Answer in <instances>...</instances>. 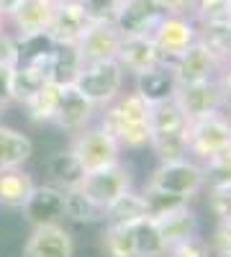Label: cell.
I'll use <instances>...</instances> for the list:
<instances>
[{"label":"cell","instance_id":"1","mask_svg":"<svg viewBox=\"0 0 231 257\" xmlns=\"http://www.w3.org/2000/svg\"><path fill=\"white\" fill-rule=\"evenodd\" d=\"M67 149L82 167V173H95V170L121 165V157H123L118 142L103 132L100 126H88L82 132H77Z\"/></svg>","mask_w":231,"mask_h":257},{"label":"cell","instance_id":"2","mask_svg":"<svg viewBox=\"0 0 231 257\" xmlns=\"http://www.w3.org/2000/svg\"><path fill=\"white\" fill-rule=\"evenodd\" d=\"M231 147V116L213 113L187 123V155L195 162H205Z\"/></svg>","mask_w":231,"mask_h":257},{"label":"cell","instance_id":"3","mask_svg":"<svg viewBox=\"0 0 231 257\" xmlns=\"http://www.w3.org/2000/svg\"><path fill=\"white\" fill-rule=\"evenodd\" d=\"M126 85V72L121 70L118 62H98V64H85L80 70L75 88L85 95L95 108H106L111 105Z\"/></svg>","mask_w":231,"mask_h":257},{"label":"cell","instance_id":"4","mask_svg":"<svg viewBox=\"0 0 231 257\" xmlns=\"http://www.w3.org/2000/svg\"><path fill=\"white\" fill-rule=\"evenodd\" d=\"M82 196H85L95 208L106 211L116 198H121L126 190H131V170L121 165L106 167V170H95V173H85L75 185Z\"/></svg>","mask_w":231,"mask_h":257},{"label":"cell","instance_id":"5","mask_svg":"<svg viewBox=\"0 0 231 257\" xmlns=\"http://www.w3.org/2000/svg\"><path fill=\"white\" fill-rule=\"evenodd\" d=\"M198 21L193 16L185 13H164L159 18V24L152 31V41L159 49V54L172 62L177 59L182 52H187L195 41H198Z\"/></svg>","mask_w":231,"mask_h":257},{"label":"cell","instance_id":"6","mask_svg":"<svg viewBox=\"0 0 231 257\" xmlns=\"http://www.w3.org/2000/svg\"><path fill=\"white\" fill-rule=\"evenodd\" d=\"M149 185L167 190L172 196H180L185 201L195 198L200 190H205V178H203V167L195 160H177V162H164L157 165V170L149 178Z\"/></svg>","mask_w":231,"mask_h":257},{"label":"cell","instance_id":"7","mask_svg":"<svg viewBox=\"0 0 231 257\" xmlns=\"http://www.w3.org/2000/svg\"><path fill=\"white\" fill-rule=\"evenodd\" d=\"M121 29L113 21H93L82 39L75 44L80 64H98V62H116L121 49Z\"/></svg>","mask_w":231,"mask_h":257},{"label":"cell","instance_id":"8","mask_svg":"<svg viewBox=\"0 0 231 257\" xmlns=\"http://www.w3.org/2000/svg\"><path fill=\"white\" fill-rule=\"evenodd\" d=\"M175 100L180 105V111L185 113L187 123L226 111V100H223L218 80H205V82H195V85H180V88L175 90Z\"/></svg>","mask_w":231,"mask_h":257},{"label":"cell","instance_id":"9","mask_svg":"<svg viewBox=\"0 0 231 257\" xmlns=\"http://www.w3.org/2000/svg\"><path fill=\"white\" fill-rule=\"evenodd\" d=\"M170 64H172V75H175L177 88L180 85H195V82H205V80H216L221 67H223V62L203 41H195L190 49L182 52Z\"/></svg>","mask_w":231,"mask_h":257},{"label":"cell","instance_id":"10","mask_svg":"<svg viewBox=\"0 0 231 257\" xmlns=\"http://www.w3.org/2000/svg\"><path fill=\"white\" fill-rule=\"evenodd\" d=\"M90 24H93V18L88 16L85 6L80 0H70V3L57 6L54 18L47 29V36L52 39L54 47H75Z\"/></svg>","mask_w":231,"mask_h":257},{"label":"cell","instance_id":"11","mask_svg":"<svg viewBox=\"0 0 231 257\" xmlns=\"http://www.w3.org/2000/svg\"><path fill=\"white\" fill-rule=\"evenodd\" d=\"M24 257H75V239L59 221L39 224L24 244Z\"/></svg>","mask_w":231,"mask_h":257},{"label":"cell","instance_id":"12","mask_svg":"<svg viewBox=\"0 0 231 257\" xmlns=\"http://www.w3.org/2000/svg\"><path fill=\"white\" fill-rule=\"evenodd\" d=\"M57 6L52 0H21V3L8 13V31L16 39L47 34Z\"/></svg>","mask_w":231,"mask_h":257},{"label":"cell","instance_id":"13","mask_svg":"<svg viewBox=\"0 0 231 257\" xmlns=\"http://www.w3.org/2000/svg\"><path fill=\"white\" fill-rule=\"evenodd\" d=\"M162 16L164 11L157 0H121L113 24L121 29L123 36H152Z\"/></svg>","mask_w":231,"mask_h":257},{"label":"cell","instance_id":"14","mask_svg":"<svg viewBox=\"0 0 231 257\" xmlns=\"http://www.w3.org/2000/svg\"><path fill=\"white\" fill-rule=\"evenodd\" d=\"M116 62L121 64V70L126 75H144L149 72L154 67H159V64H164L167 59L159 54V49L154 47L152 36H123L121 39V49H118V57Z\"/></svg>","mask_w":231,"mask_h":257},{"label":"cell","instance_id":"15","mask_svg":"<svg viewBox=\"0 0 231 257\" xmlns=\"http://www.w3.org/2000/svg\"><path fill=\"white\" fill-rule=\"evenodd\" d=\"M95 105L82 95L75 85H65V88H59V103H57V113H54V121L59 128H65V132H82V128H88L95 118Z\"/></svg>","mask_w":231,"mask_h":257},{"label":"cell","instance_id":"16","mask_svg":"<svg viewBox=\"0 0 231 257\" xmlns=\"http://www.w3.org/2000/svg\"><path fill=\"white\" fill-rule=\"evenodd\" d=\"M154 224L162 234V242H164L167 252H170L172 247H177V244H182V242H187V239L198 237V231H200V219L190 208V203L172 211V213H167L164 219H159Z\"/></svg>","mask_w":231,"mask_h":257},{"label":"cell","instance_id":"17","mask_svg":"<svg viewBox=\"0 0 231 257\" xmlns=\"http://www.w3.org/2000/svg\"><path fill=\"white\" fill-rule=\"evenodd\" d=\"M31 226L54 224L62 219V188L54 185H36L26 206L21 208Z\"/></svg>","mask_w":231,"mask_h":257},{"label":"cell","instance_id":"18","mask_svg":"<svg viewBox=\"0 0 231 257\" xmlns=\"http://www.w3.org/2000/svg\"><path fill=\"white\" fill-rule=\"evenodd\" d=\"M146 219V211H144V198H141V190H126L121 198H116L106 211H103V221L111 229H129L136 226L139 221Z\"/></svg>","mask_w":231,"mask_h":257},{"label":"cell","instance_id":"19","mask_svg":"<svg viewBox=\"0 0 231 257\" xmlns=\"http://www.w3.org/2000/svg\"><path fill=\"white\" fill-rule=\"evenodd\" d=\"M34 155V142L13 126L0 123V173L24 167Z\"/></svg>","mask_w":231,"mask_h":257},{"label":"cell","instance_id":"20","mask_svg":"<svg viewBox=\"0 0 231 257\" xmlns=\"http://www.w3.org/2000/svg\"><path fill=\"white\" fill-rule=\"evenodd\" d=\"M134 90L141 93L149 103H159V100L172 98L175 90H177V82H175V75H172V64L164 62V64H159V67L139 75Z\"/></svg>","mask_w":231,"mask_h":257},{"label":"cell","instance_id":"21","mask_svg":"<svg viewBox=\"0 0 231 257\" xmlns=\"http://www.w3.org/2000/svg\"><path fill=\"white\" fill-rule=\"evenodd\" d=\"M34 188H36V183H34L31 173H26L24 167L6 170V173H0V206L24 208L26 201L31 198Z\"/></svg>","mask_w":231,"mask_h":257},{"label":"cell","instance_id":"22","mask_svg":"<svg viewBox=\"0 0 231 257\" xmlns=\"http://www.w3.org/2000/svg\"><path fill=\"white\" fill-rule=\"evenodd\" d=\"M44 173L49 178L47 185H54V188H75L80 183V178L85 175L82 167L77 165V160L72 157L70 149H62V152H54L47 162H44Z\"/></svg>","mask_w":231,"mask_h":257},{"label":"cell","instance_id":"23","mask_svg":"<svg viewBox=\"0 0 231 257\" xmlns=\"http://www.w3.org/2000/svg\"><path fill=\"white\" fill-rule=\"evenodd\" d=\"M49 82V64H16L13 67V93L16 103L24 105L34 93Z\"/></svg>","mask_w":231,"mask_h":257},{"label":"cell","instance_id":"24","mask_svg":"<svg viewBox=\"0 0 231 257\" xmlns=\"http://www.w3.org/2000/svg\"><path fill=\"white\" fill-rule=\"evenodd\" d=\"M149 128H152V134L185 132L187 128V118L180 111L175 95L167 98V100H159V103H152V108H149Z\"/></svg>","mask_w":231,"mask_h":257},{"label":"cell","instance_id":"25","mask_svg":"<svg viewBox=\"0 0 231 257\" xmlns=\"http://www.w3.org/2000/svg\"><path fill=\"white\" fill-rule=\"evenodd\" d=\"M80 70H82V64H80L75 47H54L52 62H49V82L59 85V88L75 85Z\"/></svg>","mask_w":231,"mask_h":257},{"label":"cell","instance_id":"26","mask_svg":"<svg viewBox=\"0 0 231 257\" xmlns=\"http://www.w3.org/2000/svg\"><path fill=\"white\" fill-rule=\"evenodd\" d=\"M62 219L75 224H93L103 219V211L95 208L77 188H65L62 190Z\"/></svg>","mask_w":231,"mask_h":257},{"label":"cell","instance_id":"27","mask_svg":"<svg viewBox=\"0 0 231 257\" xmlns=\"http://www.w3.org/2000/svg\"><path fill=\"white\" fill-rule=\"evenodd\" d=\"M149 149L154 152L157 162H177V160H187V128L185 132H167V134H152L149 139Z\"/></svg>","mask_w":231,"mask_h":257},{"label":"cell","instance_id":"28","mask_svg":"<svg viewBox=\"0 0 231 257\" xmlns=\"http://www.w3.org/2000/svg\"><path fill=\"white\" fill-rule=\"evenodd\" d=\"M141 198H144V211H146V219L149 221H159V219L167 216V213H172V211L190 203V201H185L180 196H172V193H167V190H159L149 183H146V188L141 190Z\"/></svg>","mask_w":231,"mask_h":257},{"label":"cell","instance_id":"29","mask_svg":"<svg viewBox=\"0 0 231 257\" xmlns=\"http://www.w3.org/2000/svg\"><path fill=\"white\" fill-rule=\"evenodd\" d=\"M57 103H59V85L47 82L39 93H34L24 103V108H26L31 121H36V123H52L54 113H57Z\"/></svg>","mask_w":231,"mask_h":257},{"label":"cell","instance_id":"30","mask_svg":"<svg viewBox=\"0 0 231 257\" xmlns=\"http://www.w3.org/2000/svg\"><path fill=\"white\" fill-rule=\"evenodd\" d=\"M134 231V247H136V257H164L167 247L162 242V234L157 229L154 221L144 219L136 226H131Z\"/></svg>","mask_w":231,"mask_h":257},{"label":"cell","instance_id":"31","mask_svg":"<svg viewBox=\"0 0 231 257\" xmlns=\"http://www.w3.org/2000/svg\"><path fill=\"white\" fill-rule=\"evenodd\" d=\"M100 247L106 252V257H136L134 247V231L129 229H111L106 226L100 234Z\"/></svg>","mask_w":231,"mask_h":257},{"label":"cell","instance_id":"32","mask_svg":"<svg viewBox=\"0 0 231 257\" xmlns=\"http://www.w3.org/2000/svg\"><path fill=\"white\" fill-rule=\"evenodd\" d=\"M203 178H205V190H218L231 185V147L226 152L205 160L203 165Z\"/></svg>","mask_w":231,"mask_h":257},{"label":"cell","instance_id":"33","mask_svg":"<svg viewBox=\"0 0 231 257\" xmlns=\"http://www.w3.org/2000/svg\"><path fill=\"white\" fill-rule=\"evenodd\" d=\"M208 208L216 216V221H228L231 224V185L208 190Z\"/></svg>","mask_w":231,"mask_h":257},{"label":"cell","instance_id":"34","mask_svg":"<svg viewBox=\"0 0 231 257\" xmlns=\"http://www.w3.org/2000/svg\"><path fill=\"white\" fill-rule=\"evenodd\" d=\"M164 257H211V249H208V242L203 237H193V239L172 247Z\"/></svg>","mask_w":231,"mask_h":257},{"label":"cell","instance_id":"35","mask_svg":"<svg viewBox=\"0 0 231 257\" xmlns=\"http://www.w3.org/2000/svg\"><path fill=\"white\" fill-rule=\"evenodd\" d=\"M213 257L218 254H231V224L228 221H218L216 224V231L211 237V244H208Z\"/></svg>","mask_w":231,"mask_h":257},{"label":"cell","instance_id":"36","mask_svg":"<svg viewBox=\"0 0 231 257\" xmlns=\"http://www.w3.org/2000/svg\"><path fill=\"white\" fill-rule=\"evenodd\" d=\"M18 62V41L11 31L0 34V67H16Z\"/></svg>","mask_w":231,"mask_h":257},{"label":"cell","instance_id":"37","mask_svg":"<svg viewBox=\"0 0 231 257\" xmlns=\"http://www.w3.org/2000/svg\"><path fill=\"white\" fill-rule=\"evenodd\" d=\"M16 103L13 93V67H0V111Z\"/></svg>","mask_w":231,"mask_h":257},{"label":"cell","instance_id":"38","mask_svg":"<svg viewBox=\"0 0 231 257\" xmlns=\"http://www.w3.org/2000/svg\"><path fill=\"white\" fill-rule=\"evenodd\" d=\"M157 3L162 6L164 13H185V16H190V11H193V0H157Z\"/></svg>","mask_w":231,"mask_h":257},{"label":"cell","instance_id":"39","mask_svg":"<svg viewBox=\"0 0 231 257\" xmlns=\"http://www.w3.org/2000/svg\"><path fill=\"white\" fill-rule=\"evenodd\" d=\"M18 3H21V0H0V11H3V13L8 16V13H11Z\"/></svg>","mask_w":231,"mask_h":257},{"label":"cell","instance_id":"40","mask_svg":"<svg viewBox=\"0 0 231 257\" xmlns=\"http://www.w3.org/2000/svg\"><path fill=\"white\" fill-rule=\"evenodd\" d=\"M3 31H8V16L0 11V34H3Z\"/></svg>","mask_w":231,"mask_h":257},{"label":"cell","instance_id":"41","mask_svg":"<svg viewBox=\"0 0 231 257\" xmlns=\"http://www.w3.org/2000/svg\"><path fill=\"white\" fill-rule=\"evenodd\" d=\"M54 6H62V3H70V0H52Z\"/></svg>","mask_w":231,"mask_h":257},{"label":"cell","instance_id":"42","mask_svg":"<svg viewBox=\"0 0 231 257\" xmlns=\"http://www.w3.org/2000/svg\"><path fill=\"white\" fill-rule=\"evenodd\" d=\"M228 18H231V0H228Z\"/></svg>","mask_w":231,"mask_h":257},{"label":"cell","instance_id":"43","mask_svg":"<svg viewBox=\"0 0 231 257\" xmlns=\"http://www.w3.org/2000/svg\"><path fill=\"white\" fill-rule=\"evenodd\" d=\"M218 257H231V254H218Z\"/></svg>","mask_w":231,"mask_h":257}]
</instances>
